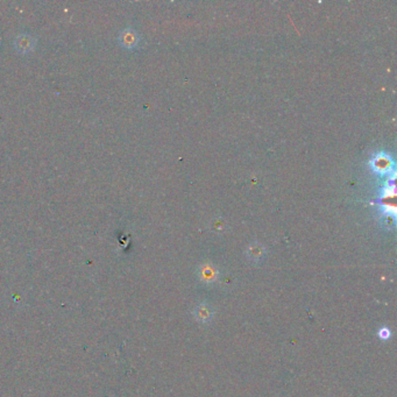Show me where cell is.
Listing matches in <instances>:
<instances>
[{
    "label": "cell",
    "instance_id": "1",
    "mask_svg": "<svg viewBox=\"0 0 397 397\" xmlns=\"http://www.w3.org/2000/svg\"><path fill=\"white\" fill-rule=\"evenodd\" d=\"M140 38L133 28H125L119 35V42L124 48L133 49L139 45Z\"/></svg>",
    "mask_w": 397,
    "mask_h": 397
},
{
    "label": "cell",
    "instance_id": "2",
    "mask_svg": "<svg viewBox=\"0 0 397 397\" xmlns=\"http://www.w3.org/2000/svg\"><path fill=\"white\" fill-rule=\"evenodd\" d=\"M14 47L19 53L21 54L29 53L30 50L34 49L35 39L32 38V36L28 34H22L15 39Z\"/></svg>",
    "mask_w": 397,
    "mask_h": 397
},
{
    "label": "cell",
    "instance_id": "3",
    "mask_svg": "<svg viewBox=\"0 0 397 397\" xmlns=\"http://www.w3.org/2000/svg\"><path fill=\"white\" fill-rule=\"evenodd\" d=\"M378 335L380 339H382V340H389L390 337H392V332H390V330L388 328H381L379 330L378 332Z\"/></svg>",
    "mask_w": 397,
    "mask_h": 397
}]
</instances>
